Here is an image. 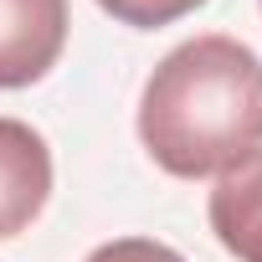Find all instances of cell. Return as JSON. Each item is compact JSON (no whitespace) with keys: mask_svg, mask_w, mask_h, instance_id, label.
Returning a JSON list of instances; mask_svg holds the SVG:
<instances>
[{"mask_svg":"<svg viewBox=\"0 0 262 262\" xmlns=\"http://www.w3.org/2000/svg\"><path fill=\"white\" fill-rule=\"evenodd\" d=\"M139 139L175 180L221 175L262 149V57L216 31L180 41L139 93Z\"/></svg>","mask_w":262,"mask_h":262,"instance_id":"obj_1","label":"cell"},{"mask_svg":"<svg viewBox=\"0 0 262 262\" xmlns=\"http://www.w3.org/2000/svg\"><path fill=\"white\" fill-rule=\"evenodd\" d=\"M67 47V0H0V88L41 82Z\"/></svg>","mask_w":262,"mask_h":262,"instance_id":"obj_2","label":"cell"},{"mask_svg":"<svg viewBox=\"0 0 262 262\" xmlns=\"http://www.w3.org/2000/svg\"><path fill=\"white\" fill-rule=\"evenodd\" d=\"M52 201V149L21 118H0V242L21 236Z\"/></svg>","mask_w":262,"mask_h":262,"instance_id":"obj_3","label":"cell"},{"mask_svg":"<svg viewBox=\"0 0 262 262\" xmlns=\"http://www.w3.org/2000/svg\"><path fill=\"white\" fill-rule=\"evenodd\" d=\"M206 216H211L216 242L236 262H262V149H252L247 160L216 175Z\"/></svg>","mask_w":262,"mask_h":262,"instance_id":"obj_4","label":"cell"},{"mask_svg":"<svg viewBox=\"0 0 262 262\" xmlns=\"http://www.w3.org/2000/svg\"><path fill=\"white\" fill-rule=\"evenodd\" d=\"M98 6H103L113 21L134 26V31H160V26H170V21L201 11L206 0H98Z\"/></svg>","mask_w":262,"mask_h":262,"instance_id":"obj_5","label":"cell"},{"mask_svg":"<svg viewBox=\"0 0 262 262\" xmlns=\"http://www.w3.org/2000/svg\"><path fill=\"white\" fill-rule=\"evenodd\" d=\"M88 262H185L175 247L155 242V236H118V242H103L88 252Z\"/></svg>","mask_w":262,"mask_h":262,"instance_id":"obj_6","label":"cell"}]
</instances>
